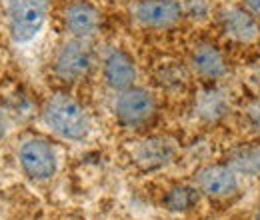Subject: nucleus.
I'll list each match as a JSON object with an SVG mask.
<instances>
[{"label":"nucleus","instance_id":"2","mask_svg":"<svg viewBox=\"0 0 260 220\" xmlns=\"http://www.w3.org/2000/svg\"><path fill=\"white\" fill-rule=\"evenodd\" d=\"M52 0H6L8 34L16 46L34 42L44 30Z\"/></svg>","mask_w":260,"mask_h":220},{"label":"nucleus","instance_id":"6","mask_svg":"<svg viewBox=\"0 0 260 220\" xmlns=\"http://www.w3.org/2000/svg\"><path fill=\"white\" fill-rule=\"evenodd\" d=\"M134 20L148 30H168L180 22L184 8L178 0H138L132 6Z\"/></svg>","mask_w":260,"mask_h":220},{"label":"nucleus","instance_id":"18","mask_svg":"<svg viewBox=\"0 0 260 220\" xmlns=\"http://www.w3.org/2000/svg\"><path fill=\"white\" fill-rule=\"evenodd\" d=\"M6 134H8V118H6L4 110L0 108V140H4Z\"/></svg>","mask_w":260,"mask_h":220},{"label":"nucleus","instance_id":"13","mask_svg":"<svg viewBox=\"0 0 260 220\" xmlns=\"http://www.w3.org/2000/svg\"><path fill=\"white\" fill-rule=\"evenodd\" d=\"M200 196L202 192L196 184H178L164 194L162 206L172 214H184L196 208V204L200 202Z\"/></svg>","mask_w":260,"mask_h":220},{"label":"nucleus","instance_id":"9","mask_svg":"<svg viewBox=\"0 0 260 220\" xmlns=\"http://www.w3.org/2000/svg\"><path fill=\"white\" fill-rule=\"evenodd\" d=\"M174 156H176V146L172 140L164 136H152V138L140 140L132 150V160L146 172L168 166Z\"/></svg>","mask_w":260,"mask_h":220},{"label":"nucleus","instance_id":"5","mask_svg":"<svg viewBox=\"0 0 260 220\" xmlns=\"http://www.w3.org/2000/svg\"><path fill=\"white\" fill-rule=\"evenodd\" d=\"M94 50L88 40L72 38L62 44L54 60V74L64 82H80L94 70Z\"/></svg>","mask_w":260,"mask_h":220},{"label":"nucleus","instance_id":"14","mask_svg":"<svg viewBox=\"0 0 260 220\" xmlns=\"http://www.w3.org/2000/svg\"><path fill=\"white\" fill-rule=\"evenodd\" d=\"M228 108L230 104H228L226 95L218 88H210L200 95V100L196 104V114L206 122H216L222 116H226Z\"/></svg>","mask_w":260,"mask_h":220},{"label":"nucleus","instance_id":"12","mask_svg":"<svg viewBox=\"0 0 260 220\" xmlns=\"http://www.w3.org/2000/svg\"><path fill=\"white\" fill-rule=\"evenodd\" d=\"M190 64H192V70L196 74L206 80H218L228 70L224 54L210 42L196 46L192 50V56H190Z\"/></svg>","mask_w":260,"mask_h":220},{"label":"nucleus","instance_id":"3","mask_svg":"<svg viewBox=\"0 0 260 220\" xmlns=\"http://www.w3.org/2000/svg\"><path fill=\"white\" fill-rule=\"evenodd\" d=\"M18 164L34 182H46L58 172V152L46 138H28L18 148Z\"/></svg>","mask_w":260,"mask_h":220},{"label":"nucleus","instance_id":"11","mask_svg":"<svg viewBox=\"0 0 260 220\" xmlns=\"http://www.w3.org/2000/svg\"><path fill=\"white\" fill-rule=\"evenodd\" d=\"M100 24H102L100 12L84 0L72 2L64 10V26L72 34V38L90 40L100 30Z\"/></svg>","mask_w":260,"mask_h":220},{"label":"nucleus","instance_id":"4","mask_svg":"<svg viewBox=\"0 0 260 220\" xmlns=\"http://www.w3.org/2000/svg\"><path fill=\"white\" fill-rule=\"evenodd\" d=\"M158 110L156 96L148 88L132 86L128 90L118 92L114 100V116L116 120L126 128H140L146 126Z\"/></svg>","mask_w":260,"mask_h":220},{"label":"nucleus","instance_id":"10","mask_svg":"<svg viewBox=\"0 0 260 220\" xmlns=\"http://www.w3.org/2000/svg\"><path fill=\"white\" fill-rule=\"evenodd\" d=\"M220 28L230 40L240 44H250L260 36V22L240 6H228L220 12Z\"/></svg>","mask_w":260,"mask_h":220},{"label":"nucleus","instance_id":"15","mask_svg":"<svg viewBox=\"0 0 260 220\" xmlns=\"http://www.w3.org/2000/svg\"><path fill=\"white\" fill-rule=\"evenodd\" d=\"M240 176H260V146H240L228 162Z\"/></svg>","mask_w":260,"mask_h":220},{"label":"nucleus","instance_id":"1","mask_svg":"<svg viewBox=\"0 0 260 220\" xmlns=\"http://www.w3.org/2000/svg\"><path fill=\"white\" fill-rule=\"evenodd\" d=\"M42 120L56 136L68 142H84L92 132L88 110L70 95H52L42 108Z\"/></svg>","mask_w":260,"mask_h":220},{"label":"nucleus","instance_id":"19","mask_svg":"<svg viewBox=\"0 0 260 220\" xmlns=\"http://www.w3.org/2000/svg\"><path fill=\"white\" fill-rule=\"evenodd\" d=\"M254 220H260V210L256 212V216H254Z\"/></svg>","mask_w":260,"mask_h":220},{"label":"nucleus","instance_id":"7","mask_svg":"<svg viewBox=\"0 0 260 220\" xmlns=\"http://www.w3.org/2000/svg\"><path fill=\"white\" fill-rule=\"evenodd\" d=\"M198 190L214 200H226L238 194L240 174L230 164H208L196 174Z\"/></svg>","mask_w":260,"mask_h":220},{"label":"nucleus","instance_id":"17","mask_svg":"<svg viewBox=\"0 0 260 220\" xmlns=\"http://www.w3.org/2000/svg\"><path fill=\"white\" fill-rule=\"evenodd\" d=\"M242 2H244V8L260 22V0H242Z\"/></svg>","mask_w":260,"mask_h":220},{"label":"nucleus","instance_id":"16","mask_svg":"<svg viewBox=\"0 0 260 220\" xmlns=\"http://www.w3.org/2000/svg\"><path fill=\"white\" fill-rule=\"evenodd\" d=\"M246 120H248L250 128H252L256 134H260V100L252 102V104L246 108Z\"/></svg>","mask_w":260,"mask_h":220},{"label":"nucleus","instance_id":"8","mask_svg":"<svg viewBox=\"0 0 260 220\" xmlns=\"http://www.w3.org/2000/svg\"><path fill=\"white\" fill-rule=\"evenodd\" d=\"M102 76L110 90L122 92L136 86L138 66L124 48H110L102 58Z\"/></svg>","mask_w":260,"mask_h":220}]
</instances>
